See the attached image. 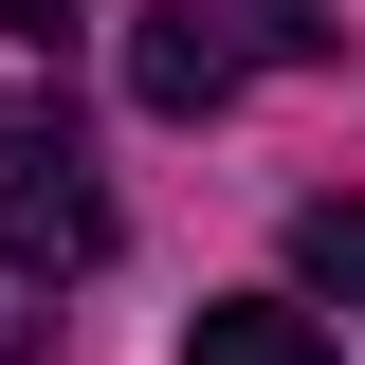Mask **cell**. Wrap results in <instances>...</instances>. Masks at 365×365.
Returning <instances> with one entry per match:
<instances>
[{"mask_svg": "<svg viewBox=\"0 0 365 365\" xmlns=\"http://www.w3.org/2000/svg\"><path fill=\"white\" fill-rule=\"evenodd\" d=\"M329 55H347V19H311V0H146L128 19V110L201 128L256 73H329Z\"/></svg>", "mask_w": 365, "mask_h": 365, "instance_id": "cell-1", "label": "cell"}, {"mask_svg": "<svg viewBox=\"0 0 365 365\" xmlns=\"http://www.w3.org/2000/svg\"><path fill=\"white\" fill-rule=\"evenodd\" d=\"M0 274L19 292H73V274H110V182H91V146L55 128V110H0Z\"/></svg>", "mask_w": 365, "mask_h": 365, "instance_id": "cell-2", "label": "cell"}, {"mask_svg": "<svg viewBox=\"0 0 365 365\" xmlns=\"http://www.w3.org/2000/svg\"><path fill=\"white\" fill-rule=\"evenodd\" d=\"M182 365H329V329H311V311H274V292H220V311L182 329Z\"/></svg>", "mask_w": 365, "mask_h": 365, "instance_id": "cell-3", "label": "cell"}, {"mask_svg": "<svg viewBox=\"0 0 365 365\" xmlns=\"http://www.w3.org/2000/svg\"><path fill=\"white\" fill-rule=\"evenodd\" d=\"M292 274L365 311V201H347V182H329V201H292Z\"/></svg>", "mask_w": 365, "mask_h": 365, "instance_id": "cell-4", "label": "cell"}, {"mask_svg": "<svg viewBox=\"0 0 365 365\" xmlns=\"http://www.w3.org/2000/svg\"><path fill=\"white\" fill-rule=\"evenodd\" d=\"M73 19H91V0H0V37H37V55L73 37Z\"/></svg>", "mask_w": 365, "mask_h": 365, "instance_id": "cell-5", "label": "cell"}]
</instances>
